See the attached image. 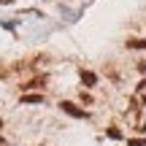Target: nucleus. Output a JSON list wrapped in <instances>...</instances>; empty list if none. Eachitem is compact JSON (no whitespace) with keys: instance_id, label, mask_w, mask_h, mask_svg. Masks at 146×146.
I'll return each mask as SVG.
<instances>
[{"instance_id":"nucleus-1","label":"nucleus","mask_w":146,"mask_h":146,"mask_svg":"<svg viewBox=\"0 0 146 146\" xmlns=\"http://www.w3.org/2000/svg\"><path fill=\"white\" fill-rule=\"evenodd\" d=\"M60 108H62L65 114H70V116H78V119H87V111H84V108H78L76 103H68V100H62V103H60Z\"/></svg>"},{"instance_id":"nucleus-2","label":"nucleus","mask_w":146,"mask_h":146,"mask_svg":"<svg viewBox=\"0 0 146 146\" xmlns=\"http://www.w3.org/2000/svg\"><path fill=\"white\" fill-rule=\"evenodd\" d=\"M81 81H84V87H95L98 84V76L92 70H81Z\"/></svg>"},{"instance_id":"nucleus-3","label":"nucleus","mask_w":146,"mask_h":146,"mask_svg":"<svg viewBox=\"0 0 146 146\" xmlns=\"http://www.w3.org/2000/svg\"><path fill=\"white\" fill-rule=\"evenodd\" d=\"M41 84H46V76H38V78L25 81V84H22V89H35V87H41Z\"/></svg>"},{"instance_id":"nucleus-4","label":"nucleus","mask_w":146,"mask_h":146,"mask_svg":"<svg viewBox=\"0 0 146 146\" xmlns=\"http://www.w3.org/2000/svg\"><path fill=\"white\" fill-rule=\"evenodd\" d=\"M22 103H43V95H22Z\"/></svg>"},{"instance_id":"nucleus-5","label":"nucleus","mask_w":146,"mask_h":146,"mask_svg":"<svg viewBox=\"0 0 146 146\" xmlns=\"http://www.w3.org/2000/svg\"><path fill=\"white\" fill-rule=\"evenodd\" d=\"M127 46H130V49H146V41H141V38H133V41H127Z\"/></svg>"},{"instance_id":"nucleus-6","label":"nucleus","mask_w":146,"mask_h":146,"mask_svg":"<svg viewBox=\"0 0 146 146\" xmlns=\"http://www.w3.org/2000/svg\"><path fill=\"white\" fill-rule=\"evenodd\" d=\"M127 146H146V138H133V141H127Z\"/></svg>"},{"instance_id":"nucleus-7","label":"nucleus","mask_w":146,"mask_h":146,"mask_svg":"<svg viewBox=\"0 0 146 146\" xmlns=\"http://www.w3.org/2000/svg\"><path fill=\"white\" fill-rule=\"evenodd\" d=\"M108 135H111V138H114V141H119V138H122V133H119V130H116V127H108Z\"/></svg>"},{"instance_id":"nucleus-8","label":"nucleus","mask_w":146,"mask_h":146,"mask_svg":"<svg viewBox=\"0 0 146 146\" xmlns=\"http://www.w3.org/2000/svg\"><path fill=\"white\" fill-rule=\"evenodd\" d=\"M0 146H8V143H5V141H0Z\"/></svg>"}]
</instances>
